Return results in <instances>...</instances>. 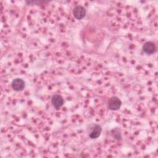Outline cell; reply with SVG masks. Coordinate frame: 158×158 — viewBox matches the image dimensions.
<instances>
[{
	"mask_svg": "<svg viewBox=\"0 0 158 158\" xmlns=\"http://www.w3.org/2000/svg\"><path fill=\"white\" fill-rule=\"evenodd\" d=\"M102 131V127L98 124H94L91 126L90 131L88 134L89 137L91 139L98 138Z\"/></svg>",
	"mask_w": 158,
	"mask_h": 158,
	"instance_id": "277c9868",
	"label": "cell"
},
{
	"mask_svg": "<svg viewBox=\"0 0 158 158\" xmlns=\"http://www.w3.org/2000/svg\"><path fill=\"white\" fill-rule=\"evenodd\" d=\"M73 15L77 20H81L86 15V9L81 6H77L73 9Z\"/></svg>",
	"mask_w": 158,
	"mask_h": 158,
	"instance_id": "7a4b0ae2",
	"label": "cell"
},
{
	"mask_svg": "<svg viewBox=\"0 0 158 158\" xmlns=\"http://www.w3.org/2000/svg\"><path fill=\"white\" fill-rule=\"evenodd\" d=\"M11 86L12 89L15 91H22L25 86V81L20 78H15L12 80L11 83Z\"/></svg>",
	"mask_w": 158,
	"mask_h": 158,
	"instance_id": "3957f363",
	"label": "cell"
},
{
	"mask_svg": "<svg viewBox=\"0 0 158 158\" xmlns=\"http://www.w3.org/2000/svg\"><path fill=\"white\" fill-rule=\"evenodd\" d=\"M63 98L59 94H54L51 98V104L56 109H59L64 104Z\"/></svg>",
	"mask_w": 158,
	"mask_h": 158,
	"instance_id": "5b68a950",
	"label": "cell"
},
{
	"mask_svg": "<svg viewBox=\"0 0 158 158\" xmlns=\"http://www.w3.org/2000/svg\"><path fill=\"white\" fill-rule=\"evenodd\" d=\"M112 134L113 135V136L115 138V139L118 140V139H121V133L119 131V130L118 128L114 129L112 130Z\"/></svg>",
	"mask_w": 158,
	"mask_h": 158,
	"instance_id": "52a82bcc",
	"label": "cell"
},
{
	"mask_svg": "<svg viewBox=\"0 0 158 158\" xmlns=\"http://www.w3.org/2000/svg\"><path fill=\"white\" fill-rule=\"evenodd\" d=\"M122 105L121 100L117 96L111 97L107 102L108 108L111 110H118Z\"/></svg>",
	"mask_w": 158,
	"mask_h": 158,
	"instance_id": "6da1fadb",
	"label": "cell"
},
{
	"mask_svg": "<svg viewBox=\"0 0 158 158\" xmlns=\"http://www.w3.org/2000/svg\"><path fill=\"white\" fill-rule=\"evenodd\" d=\"M156 47L155 44L152 41H148L143 46V51L147 54L151 55L156 52Z\"/></svg>",
	"mask_w": 158,
	"mask_h": 158,
	"instance_id": "8992f818",
	"label": "cell"
}]
</instances>
